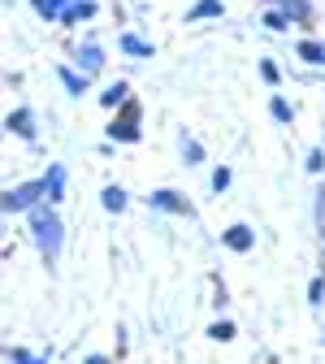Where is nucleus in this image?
Segmentation results:
<instances>
[{
	"label": "nucleus",
	"instance_id": "1",
	"mask_svg": "<svg viewBox=\"0 0 325 364\" xmlns=\"http://www.w3.org/2000/svg\"><path fill=\"white\" fill-rule=\"evenodd\" d=\"M31 230L39 235V243H43V252H57V239H61V225H57V217H48V213H39L35 217V225H31Z\"/></svg>",
	"mask_w": 325,
	"mask_h": 364
},
{
	"label": "nucleus",
	"instance_id": "2",
	"mask_svg": "<svg viewBox=\"0 0 325 364\" xmlns=\"http://www.w3.org/2000/svg\"><path fill=\"white\" fill-rule=\"evenodd\" d=\"M35 196H39V187H22L18 196H9V200H5V208H22V204H31Z\"/></svg>",
	"mask_w": 325,
	"mask_h": 364
},
{
	"label": "nucleus",
	"instance_id": "3",
	"mask_svg": "<svg viewBox=\"0 0 325 364\" xmlns=\"http://www.w3.org/2000/svg\"><path fill=\"white\" fill-rule=\"evenodd\" d=\"M230 247H252V230H230Z\"/></svg>",
	"mask_w": 325,
	"mask_h": 364
},
{
	"label": "nucleus",
	"instance_id": "4",
	"mask_svg": "<svg viewBox=\"0 0 325 364\" xmlns=\"http://www.w3.org/2000/svg\"><path fill=\"white\" fill-rule=\"evenodd\" d=\"M14 130H22V134H31V122H26V113H14Z\"/></svg>",
	"mask_w": 325,
	"mask_h": 364
},
{
	"label": "nucleus",
	"instance_id": "5",
	"mask_svg": "<svg viewBox=\"0 0 325 364\" xmlns=\"http://www.w3.org/2000/svg\"><path fill=\"white\" fill-rule=\"evenodd\" d=\"M18 364H39L35 355H26V351H18Z\"/></svg>",
	"mask_w": 325,
	"mask_h": 364
},
{
	"label": "nucleus",
	"instance_id": "6",
	"mask_svg": "<svg viewBox=\"0 0 325 364\" xmlns=\"http://www.w3.org/2000/svg\"><path fill=\"white\" fill-rule=\"evenodd\" d=\"M87 364H105V360H100V355H96V360H87Z\"/></svg>",
	"mask_w": 325,
	"mask_h": 364
}]
</instances>
